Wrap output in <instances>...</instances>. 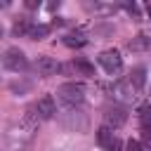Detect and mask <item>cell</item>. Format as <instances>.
<instances>
[{
  "mask_svg": "<svg viewBox=\"0 0 151 151\" xmlns=\"http://www.w3.org/2000/svg\"><path fill=\"white\" fill-rule=\"evenodd\" d=\"M33 68H35V73H38V76L47 78V76L59 73V71H61V64H59L54 57H38V59H35V64H33Z\"/></svg>",
  "mask_w": 151,
  "mask_h": 151,
  "instance_id": "8992f818",
  "label": "cell"
},
{
  "mask_svg": "<svg viewBox=\"0 0 151 151\" xmlns=\"http://www.w3.org/2000/svg\"><path fill=\"white\" fill-rule=\"evenodd\" d=\"M127 80H130V85H132L137 92H142L144 85H146V68H144V66H134V68L130 71Z\"/></svg>",
  "mask_w": 151,
  "mask_h": 151,
  "instance_id": "9c48e42d",
  "label": "cell"
},
{
  "mask_svg": "<svg viewBox=\"0 0 151 151\" xmlns=\"http://www.w3.org/2000/svg\"><path fill=\"white\" fill-rule=\"evenodd\" d=\"M47 33H50V26H45V24H33L31 31H28V38H31V40H42V38H47Z\"/></svg>",
  "mask_w": 151,
  "mask_h": 151,
  "instance_id": "4fadbf2b",
  "label": "cell"
},
{
  "mask_svg": "<svg viewBox=\"0 0 151 151\" xmlns=\"http://www.w3.org/2000/svg\"><path fill=\"white\" fill-rule=\"evenodd\" d=\"M104 120H106V127H120L127 123V109L125 106H109L106 113H104Z\"/></svg>",
  "mask_w": 151,
  "mask_h": 151,
  "instance_id": "52a82bcc",
  "label": "cell"
},
{
  "mask_svg": "<svg viewBox=\"0 0 151 151\" xmlns=\"http://www.w3.org/2000/svg\"><path fill=\"white\" fill-rule=\"evenodd\" d=\"M137 118H139V127H142V134H144V139H146V142H151V104H144V106H139V113H137Z\"/></svg>",
  "mask_w": 151,
  "mask_h": 151,
  "instance_id": "ba28073f",
  "label": "cell"
},
{
  "mask_svg": "<svg viewBox=\"0 0 151 151\" xmlns=\"http://www.w3.org/2000/svg\"><path fill=\"white\" fill-rule=\"evenodd\" d=\"M113 142H116V134L111 132V127H106V125H104V127H99V130H97V144H99L101 149H106V151H109Z\"/></svg>",
  "mask_w": 151,
  "mask_h": 151,
  "instance_id": "30bf717a",
  "label": "cell"
},
{
  "mask_svg": "<svg viewBox=\"0 0 151 151\" xmlns=\"http://www.w3.org/2000/svg\"><path fill=\"white\" fill-rule=\"evenodd\" d=\"M146 12H149V17H151V5H149V7H146Z\"/></svg>",
  "mask_w": 151,
  "mask_h": 151,
  "instance_id": "ac0fdd59",
  "label": "cell"
},
{
  "mask_svg": "<svg viewBox=\"0 0 151 151\" xmlns=\"http://www.w3.org/2000/svg\"><path fill=\"white\" fill-rule=\"evenodd\" d=\"M127 47H130L132 52H139V50H149V47H151V38H146V35H137V38H132V40L127 42Z\"/></svg>",
  "mask_w": 151,
  "mask_h": 151,
  "instance_id": "7c38bea8",
  "label": "cell"
},
{
  "mask_svg": "<svg viewBox=\"0 0 151 151\" xmlns=\"http://www.w3.org/2000/svg\"><path fill=\"white\" fill-rule=\"evenodd\" d=\"M111 94H113V99L123 106V104L134 101V97H137L139 92L130 85V80H120V83H116V85H113V92H111Z\"/></svg>",
  "mask_w": 151,
  "mask_h": 151,
  "instance_id": "5b68a950",
  "label": "cell"
},
{
  "mask_svg": "<svg viewBox=\"0 0 151 151\" xmlns=\"http://www.w3.org/2000/svg\"><path fill=\"white\" fill-rule=\"evenodd\" d=\"M2 66L12 73H21V71L28 68V59L19 47H7L5 54H2Z\"/></svg>",
  "mask_w": 151,
  "mask_h": 151,
  "instance_id": "7a4b0ae2",
  "label": "cell"
},
{
  "mask_svg": "<svg viewBox=\"0 0 151 151\" xmlns=\"http://www.w3.org/2000/svg\"><path fill=\"white\" fill-rule=\"evenodd\" d=\"M38 5H40V2H35V0H28V2H26V7H28V9H35Z\"/></svg>",
  "mask_w": 151,
  "mask_h": 151,
  "instance_id": "e0dca14e",
  "label": "cell"
},
{
  "mask_svg": "<svg viewBox=\"0 0 151 151\" xmlns=\"http://www.w3.org/2000/svg\"><path fill=\"white\" fill-rule=\"evenodd\" d=\"M64 45H68V47H85V45H87V38H85L80 31L66 33V35H64Z\"/></svg>",
  "mask_w": 151,
  "mask_h": 151,
  "instance_id": "8fae6325",
  "label": "cell"
},
{
  "mask_svg": "<svg viewBox=\"0 0 151 151\" xmlns=\"http://www.w3.org/2000/svg\"><path fill=\"white\" fill-rule=\"evenodd\" d=\"M28 113H31L35 120H50V118L57 113V104H54V99H52L50 94H42V97L28 109Z\"/></svg>",
  "mask_w": 151,
  "mask_h": 151,
  "instance_id": "3957f363",
  "label": "cell"
},
{
  "mask_svg": "<svg viewBox=\"0 0 151 151\" xmlns=\"http://www.w3.org/2000/svg\"><path fill=\"white\" fill-rule=\"evenodd\" d=\"M99 64H101V68H104L109 76H118V73L123 71V57H120L118 50H106V52H101V54H99Z\"/></svg>",
  "mask_w": 151,
  "mask_h": 151,
  "instance_id": "277c9868",
  "label": "cell"
},
{
  "mask_svg": "<svg viewBox=\"0 0 151 151\" xmlns=\"http://www.w3.org/2000/svg\"><path fill=\"white\" fill-rule=\"evenodd\" d=\"M73 68L80 73V76H94V64L85 61V59H76L73 61Z\"/></svg>",
  "mask_w": 151,
  "mask_h": 151,
  "instance_id": "5bb4252c",
  "label": "cell"
},
{
  "mask_svg": "<svg viewBox=\"0 0 151 151\" xmlns=\"http://www.w3.org/2000/svg\"><path fill=\"white\" fill-rule=\"evenodd\" d=\"M57 94H59V99H61V101H66L68 106H76V104H80V101L85 99V85H83V83L71 80V83L59 85Z\"/></svg>",
  "mask_w": 151,
  "mask_h": 151,
  "instance_id": "6da1fadb",
  "label": "cell"
},
{
  "mask_svg": "<svg viewBox=\"0 0 151 151\" xmlns=\"http://www.w3.org/2000/svg\"><path fill=\"white\" fill-rule=\"evenodd\" d=\"M127 151H144V146H142L137 139H130V142H127Z\"/></svg>",
  "mask_w": 151,
  "mask_h": 151,
  "instance_id": "2e32d148",
  "label": "cell"
},
{
  "mask_svg": "<svg viewBox=\"0 0 151 151\" xmlns=\"http://www.w3.org/2000/svg\"><path fill=\"white\" fill-rule=\"evenodd\" d=\"M31 26H33V24H28L26 19H21V21H17V24L12 26V31H14V35H28Z\"/></svg>",
  "mask_w": 151,
  "mask_h": 151,
  "instance_id": "9a60e30c",
  "label": "cell"
}]
</instances>
